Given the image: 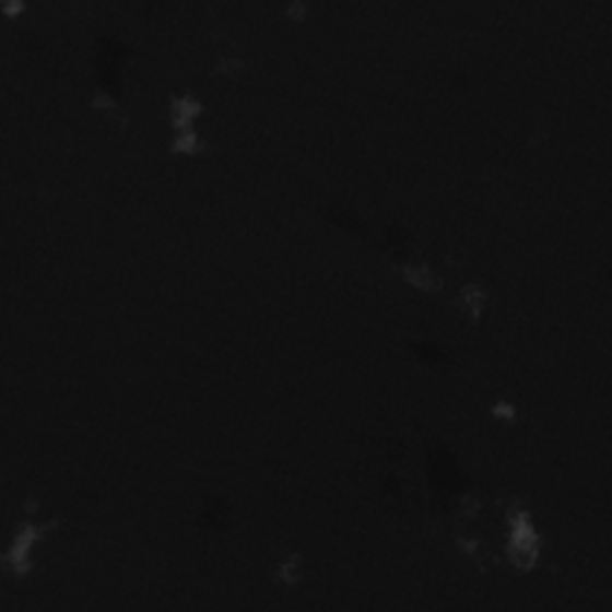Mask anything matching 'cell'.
I'll return each mask as SVG.
<instances>
[{"label":"cell","instance_id":"cell-6","mask_svg":"<svg viewBox=\"0 0 612 612\" xmlns=\"http://www.w3.org/2000/svg\"><path fill=\"white\" fill-rule=\"evenodd\" d=\"M17 10H22L20 0H3V12H17Z\"/></svg>","mask_w":612,"mask_h":612},{"label":"cell","instance_id":"cell-1","mask_svg":"<svg viewBox=\"0 0 612 612\" xmlns=\"http://www.w3.org/2000/svg\"><path fill=\"white\" fill-rule=\"evenodd\" d=\"M505 527H507V536H505L507 563L525 577V574H531L541 563L543 536L539 527H536L531 509L521 501H517V497L505 509Z\"/></svg>","mask_w":612,"mask_h":612},{"label":"cell","instance_id":"cell-2","mask_svg":"<svg viewBox=\"0 0 612 612\" xmlns=\"http://www.w3.org/2000/svg\"><path fill=\"white\" fill-rule=\"evenodd\" d=\"M201 113H203V104L199 101V96H195V94H170L168 96V122L173 130L170 153L191 158L207 149V142L201 139L199 127H197Z\"/></svg>","mask_w":612,"mask_h":612},{"label":"cell","instance_id":"cell-3","mask_svg":"<svg viewBox=\"0 0 612 612\" xmlns=\"http://www.w3.org/2000/svg\"><path fill=\"white\" fill-rule=\"evenodd\" d=\"M58 527H60L58 517L46 521H34L30 515H24L3 557L5 569L12 574V577L20 581L30 577L32 569L36 567V560H34L36 543H42L44 536H48L50 531H58Z\"/></svg>","mask_w":612,"mask_h":612},{"label":"cell","instance_id":"cell-4","mask_svg":"<svg viewBox=\"0 0 612 612\" xmlns=\"http://www.w3.org/2000/svg\"><path fill=\"white\" fill-rule=\"evenodd\" d=\"M398 275L402 278L404 285L424 292V295H438V292H443L445 287V278L431 263L421 259L402 261L398 266Z\"/></svg>","mask_w":612,"mask_h":612},{"label":"cell","instance_id":"cell-5","mask_svg":"<svg viewBox=\"0 0 612 612\" xmlns=\"http://www.w3.org/2000/svg\"><path fill=\"white\" fill-rule=\"evenodd\" d=\"M457 302H459V311L467 316V321L479 323L491 304V292L481 283H467L464 287H459Z\"/></svg>","mask_w":612,"mask_h":612}]
</instances>
